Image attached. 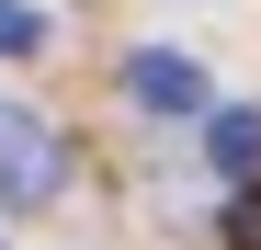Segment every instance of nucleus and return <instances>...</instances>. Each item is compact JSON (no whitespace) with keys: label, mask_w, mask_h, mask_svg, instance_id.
<instances>
[{"label":"nucleus","mask_w":261,"mask_h":250,"mask_svg":"<svg viewBox=\"0 0 261 250\" xmlns=\"http://www.w3.org/2000/svg\"><path fill=\"white\" fill-rule=\"evenodd\" d=\"M57 193H68V148H57V125L23 114V103H0V216H34V205H57Z\"/></svg>","instance_id":"1"},{"label":"nucleus","mask_w":261,"mask_h":250,"mask_svg":"<svg viewBox=\"0 0 261 250\" xmlns=\"http://www.w3.org/2000/svg\"><path fill=\"white\" fill-rule=\"evenodd\" d=\"M125 91H137L148 114H204V57H182V46H137V57H125Z\"/></svg>","instance_id":"2"},{"label":"nucleus","mask_w":261,"mask_h":250,"mask_svg":"<svg viewBox=\"0 0 261 250\" xmlns=\"http://www.w3.org/2000/svg\"><path fill=\"white\" fill-rule=\"evenodd\" d=\"M204 159L227 182H261V103H227V114H204Z\"/></svg>","instance_id":"3"},{"label":"nucleus","mask_w":261,"mask_h":250,"mask_svg":"<svg viewBox=\"0 0 261 250\" xmlns=\"http://www.w3.org/2000/svg\"><path fill=\"white\" fill-rule=\"evenodd\" d=\"M0 57H46V12L34 0H0Z\"/></svg>","instance_id":"4"},{"label":"nucleus","mask_w":261,"mask_h":250,"mask_svg":"<svg viewBox=\"0 0 261 250\" xmlns=\"http://www.w3.org/2000/svg\"><path fill=\"white\" fill-rule=\"evenodd\" d=\"M227 239H239V250H261V193H239V216H227Z\"/></svg>","instance_id":"5"}]
</instances>
